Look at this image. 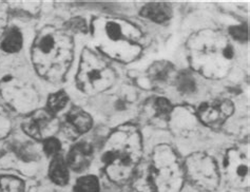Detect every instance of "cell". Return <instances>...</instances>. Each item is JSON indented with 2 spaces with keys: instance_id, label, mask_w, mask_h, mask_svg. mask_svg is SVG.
<instances>
[{
  "instance_id": "cell-8",
  "label": "cell",
  "mask_w": 250,
  "mask_h": 192,
  "mask_svg": "<svg viewBox=\"0 0 250 192\" xmlns=\"http://www.w3.org/2000/svg\"><path fill=\"white\" fill-rule=\"evenodd\" d=\"M22 129L30 137L36 141H45L53 137L59 130V122L55 114L47 109L33 111L24 118Z\"/></svg>"
},
{
  "instance_id": "cell-26",
  "label": "cell",
  "mask_w": 250,
  "mask_h": 192,
  "mask_svg": "<svg viewBox=\"0 0 250 192\" xmlns=\"http://www.w3.org/2000/svg\"><path fill=\"white\" fill-rule=\"evenodd\" d=\"M230 34H231V36L234 39H236V41L246 42L247 29L244 24L238 25V26H232V28H230Z\"/></svg>"
},
{
  "instance_id": "cell-6",
  "label": "cell",
  "mask_w": 250,
  "mask_h": 192,
  "mask_svg": "<svg viewBox=\"0 0 250 192\" xmlns=\"http://www.w3.org/2000/svg\"><path fill=\"white\" fill-rule=\"evenodd\" d=\"M185 180L204 192H212L220 186L221 175L212 156L203 152L190 154L184 163Z\"/></svg>"
},
{
  "instance_id": "cell-25",
  "label": "cell",
  "mask_w": 250,
  "mask_h": 192,
  "mask_svg": "<svg viewBox=\"0 0 250 192\" xmlns=\"http://www.w3.org/2000/svg\"><path fill=\"white\" fill-rule=\"evenodd\" d=\"M11 120L6 111L0 107V136L5 135L10 131Z\"/></svg>"
},
{
  "instance_id": "cell-22",
  "label": "cell",
  "mask_w": 250,
  "mask_h": 192,
  "mask_svg": "<svg viewBox=\"0 0 250 192\" xmlns=\"http://www.w3.org/2000/svg\"><path fill=\"white\" fill-rule=\"evenodd\" d=\"M100 182L94 175H85L78 178L74 190L75 192H100Z\"/></svg>"
},
{
  "instance_id": "cell-7",
  "label": "cell",
  "mask_w": 250,
  "mask_h": 192,
  "mask_svg": "<svg viewBox=\"0 0 250 192\" xmlns=\"http://www.w3.org/2000/svg\"><path fill=\"white\" fill-rule=\"evenodd\" d=\"M0 93L12 108L21 112H33L37 104L36 91L22 83L5 78L0 83Z\"/></svg>"
},
{
  "instance_id": "cell-18",
  "label": "cell",
  "mask_w": 250,
  "mask_h": 192,
  "mask_svg": "<svg viewBox=\"0 0 250 192\" xmlns=\"http://www.w3.org/2000/svg\"><path fill=\"white\" fill-rule=\"evenodd\" d=\"M152 117L160 121H168L172 112V106L167 98L157 97L150 104Z\"/></svg>"
},
{
  "instance_id": "cell-19",
  "label": "cell",
  "mask_w": 250,
  "mask_h": 192,
  "mask_svg": "<svg viewBox=\"0 0 250 192\" xmlns=\"http://www.w3.org/2000/svg\"><path fill=\"white\" fill-rule=\"evenodd\" d=\"M69 102V96L64 91H58L56 93L51 94L47 102V110L51 113L56 114L62 111Z\"/></svg>"
},
{
  "instance_id": "cell-23",
  "label": "cell",
  "mask_w": 250,
  "mask_h": 192,
  "mask_svg": "<svg viewBox=\"0 0 250 192\" xmlns=\"http://www.w3.org/2000/svg\"><path fill=\"white\" fill-rule=\"evenodd\" d=\"M104 34H106L107 39H109V41L112 43L121 42L123 39H125L122 25L117 21H107L104 23Z\"/></svg>"
},
{
  "instance_id": "cell-4",
  "label": "cell",
  "mask_w": 250,
  "mask_h": 192,
  "mask_svg": "<svg viewBox=\"0 0 250 192\" xmlns=\"http://www.w3.org/2000/svg\"><path fill=\"white\" fill-rule=\"evenodd\" d=\"M150 167L156 192L181 191L185 182L184 164L169 145L156 146Z\"/></svg>"
},
{
  "instance_id": "cell-3",
  "label": "cell",
  "mask_w": 250,
  "mask_h": 192,
  "mask_svg": "<svg viewBox=\"0 0 250 192\" xmlns=\"http://www.w3.org/2000/svg\"><path fill=\"white\" fill-rule=\"evenodd\" d=\"M143 142L140 131L132 125H125L113 132L103 155L107 174L111 181H129L142 162Z\"/></svg>"
},
{
  "instance_id": "cell-20",
  "label": "cell",
  "mask_w": 250,
  "mask_h": 192,
  "mask_svg": "<svg viewBox=\"0 0 250 192\" xmlns=\"http://www.w3.org/2000/svg\"><path fill=\"white\" fill-rule=\"evenodd\" d=\"M176 87L182 93H193L196 88V84L192 73H190L188 71H184L180 73L176 78Z\"/></svg>"
},
{
  "instance_id": "cell-15",
  "label": "cell",
  "mask_w": 250,
  "mask_h": 192,
  "mask_svg": "<svg viewBox=\"0 0 250 192\" xmlns=\"http://www.w3.org/2000/svg\"><path fill=\"white\" fill-rule=\"evenodd\" d=\"M49 176L51 181L58 186H64L69 182V168L67 161H64V158L59 154L52 158L49 168Z\"/></svg>"
},
{
  "instance_id": "cell-2",
  "label": "cell",
  "mask_w": 250,
  "mask_h": 192,
  "mask_svg": "<svg viewBox=\"0 0 250 192\" xmlns=\"http://www.w3.org/2000/svg\"><path fill=\"white\" fill-rule=\"evenodd\" d=\"M189 62L208 78H222L231 68L234 51L228 38L216 31H201L189 39Z\"/></svg>"
},
{
  "instance_id": "cell-9",
  "label": "cell",
  "mask_w": 250,
  "mask_h": 192,
  "mask_svg": "<svg viewBox=\"0 0 250 192\" xmlns=\"http://www.w3.org/2000/svg\"><path fill=\"white\" fill-rule=\"evenodd\" d=\"M225 172L229 183L235 188L249 186L250 168L248 156L238 149H230L225 157Z\"/></svg>"
},
{
  "instance_id": "cell-5",
  "label": "cell",
  "mask_w": 250,
  "mask_h": 192,
  "mask_svg": "<svg viewBox=\"0 0 250 192\" xmlns=\"http://www.w3.org/2000/svg\"><path fill=\"white\" fill-rule=\"evenodd\" d=\"M115 79L114 70L102 56L90 49L83 51L76 75L78 89L88 95H95L110 89Z\"/></svg>"
},
{
  "instance_id": "cell-24",
  "label": "cell",
  "mask_w": 250,
  "mask_h": 192,
  "mask_svg": "<svg viewBox=\"0 0 250 192\" xmlns=\"http://www.w3.org/2000/svg\"><path fill=\"white\" fill-rule=\"evenodd\" d=\"M61 149H62V145L54 136L47 138V140L43 141V151L48 156L54 157L58 155Z\"/></svg>"
},
{
  "instance_id": "cell-17",
  "label": "cell",
  "mask_w": 250,
  "mask_h": 192,
  "mask_svg": "<svg viewBox=\"0 0 250 192\" xmlns=\"http://www.w3.org/2000/svg\"><path fill=\"white\" fill-rule=\"evenodd\" d=\"M22 47V34L17 28L10 29L1 43V49L8 53H16Z\"/></svg>"
},
{
  "instance_id": "cell-21",
  "label": "cell",
  "mask_w": 250,
  "mask_h": 192,
  "mask_svg": "<svg viewBox=\"0 0 250 192\" xmlns=\"http://www.w3.org/2000/svg\"><path fill=\"white\" fill-rule=\"evenodd\" d=\"M0 192H24V183L16 176H0Z\"/></svg>"
},
{
  "instance_id": "cell-12",
  "label": "cell",
  "mask_w": 250,
  "mask_h": 192,
  "mask_svg": "<svg viewBox=\"0 0 250 192\" xmlns=\"http://www.w3.org/2000/svg\"><path fill=\"white\" fill-rule=\"evenodd\" d=\"M93 158V149L91 145L84 142L75 144L69 151L67 164L73 171L82 172L89 167Z\"/></svg>"
},
{
  "instance_id": "cell-13",
  "label": "cell",
  "mask_w": 250,
  "mask_h": 192,
  "mask_svg": "<svg viewBox=\"0 0 250 192\" xmlns=\"http://www.w3.org/2000/svg\"><path fill=\"white\" fill-rule=\"evenodd\" d=\"M130 180L132 192H156L150 163L141 162Z\"/></svg>"
},
{
  "instance_id": "cell-16",
  "label": "cell",
  "mask_w": 250,
  "mask_h": 192,
  "mask_svg": "<svg viewBox=\"0 0 250 192\" xmlns=\"http://www.w3.org/2000/svg\"><path fill=\"white\" fill-rule=\"evenodd\" d=\"M173 71V65L168 62H157L149 70L150 81L154 84L166 83Z\"/></svg>"
},
{
  "instance_id": "cell-11",
  "label": "cell",
  "mask_w": 250,
  "mask_h": 192,
  "mask_svg": "<svg viewBox=\"0 0 250 192\" xmlns=\"http://www.w3.org/2000/svg\"><path fill=\"white\" fill-rule=\"evenodd\" d=\"M62 125L65 135L70 138H76L92 128L93 120L82 108L73 107L65 114Z\"/></svg>"
},
{
  "instance_id": "cell-10",
  "label": "cell",
  "mask_w": 250,
  "mask_h": 192,
  "mask_svg": "<svg viewBox=\"0 0 250 192\" xmlns=\"http://www.w3.org/2000/svg\"><path fill=\"white\" fill-rule=\"evenodd\" d=\"M233 104L228 99H212L202 104L197 109V117L210 128H219L232 115Z\"/></svg>"
},
{
  "instance_id": "cell-1",
  "label": "cell",
  "mask_w": 250,
  "mask_h": 192,
  "mask_svg": "<svg viewBox=\"0 0 250 192\" xmlns=\"http://www.w3.org/2000/svg\"><path fill=\"white\" fill-rule=\"evenodd\" d=\"M74 43L68 32L45 26L32 45V63L37 73L51 83L64 78L73 62Z\"/></svg>"
},
{
  "instance_id": "cell-14",
  "label": "cell",
  "mask_w": 250,
  "mask_h": 192,
  "mask_svg": "<svg viewBox=\"0 0 250 192\" xmlns=\"http://www.w3.org/2000/svg\"><path fill=\"white\" fill-rule=\"evenodd\" d=\"M141 15L156 23H164L172 16V9L169 4L164 2H150L143 6Z\"/></svg>"
},
{
  "instance_id": "cell-27",
  "label": "cell",
  "mask_w": 250,
  "mask_h": 192,
  "mask_svg": "<svg viewBox=\"0 0 250 192\" xmlns=\"http://www.w3.org/2000/svg\"><path fill=\"white\" fill-rule=\"evenodd\" d=\"M69 29L74 32L76 31L85 33V31H87V24H85V21H83V19L74 18L69 22Z\"/></svg>"
}]
</instances>
